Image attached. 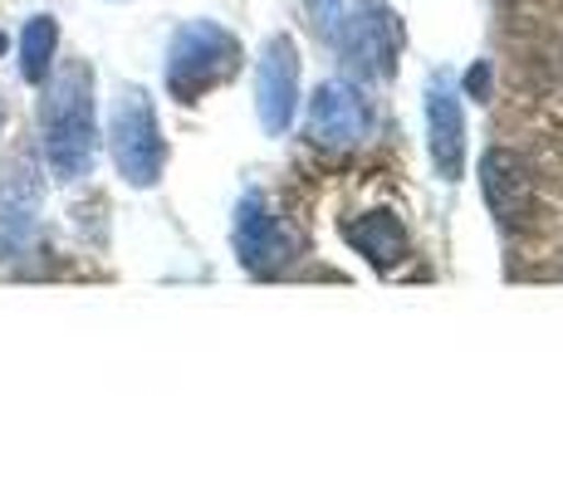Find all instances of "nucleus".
<instances>
[{"label":"nucleus","mask_w":563,"mask_h":489,"mask_svg":"<svg viewBox=\"0 0 563 489\" xmlns=\"http://www.w3.org/2000/svg\"><path fill=\"white\" fill-rule=\"evenodd\" d=\"M475 177H481L485 205H490L495 221L510 225V231L529 221V211H534V171L515 147H490L481 157V167H475Z\"/></svg>","instance_id":"9d476101"},{"label":"nucleus","mask_w":563,"mask_h":489,"mask_svg":"<svg viewBox=\"0 0 563 489\" xmlns=\"http://www.w3.org/2000/svg\"><path fill=\"white\" fill-rule=\"evenodd\" d=\"M231 245L241 255L245 275L255 279H275L295 265L299 245L289 235V225L275 215V205L265 201L260 191H245L241 205H235V221H231Z\"/></svg>","instance_id":"0eeeda50"},{"label":"nucleus","mask_w":563,"mask_h":489,"mask_svg":"<svg viewBox=\"0 0 563 489\" xmlns=\"http://www.w3.org/2000/svg\"><path fill=\"white\" fill-rule=\"evenodd\" d=\"M40 152L54 181H84L99 162V108H93V69L84 59L54 64L40 98Z\"/></svg>","instance_id":"f257e3e1"},{"label":"nucleus","mask_w":563,"mask_h":489,"mask_svg":"<svg viewBox=\"0 0 563 489\" xmlns=\"http://www.w3.org/2000/svg\"><path fill=\"white\" fill-rule=\"evenodd\" d=\"M255 113L269 137H285L299 113V49L289 35H269L255 69Z\"/></svg>","instance_id":"6e6552de"},{"label":"nucleus","mask_w":563,"mask_h":489,"mask_svg":"<svg viewBox=\"0 0 563 489\" xmlns=\"http://www.w3.org/2000/svg\"><path fill=\"white\" fill-rule=\"evenodd\" d=\"M5 123H10V103H5V93H0V137H5Z\"/></svg>","instance_id":"2eb2a0df"},{"label":"nucleus","mask_w":563,"mask_h":489,"mask_svg":"<svg viewBox=\"0 0 563 489\" xmlns=\"http://www.w3.org/2000/svg\"><path fill=\"white\" fill-rule=\"evenodd\" d=\"M59 59V20L54 15H30L20 30V79L45 84Z\"/></svg>","instance_id":"f8f14e48"},{"label":"nucleus","mask_w":563,"mask_h":489,"mask_svg":"<svg viewBox=\"0 0 563 489\" xmlns=\"http://www.w3.org/2000/svg\"><path fill=\"white\" fill-rule=\"evenodd\" d=\"M461 98H475V103H485L490 98V64H471L465 69V79H461Z\"/></svg>","instance_id":"ddd939ff"},{"label":"nucleus","mask_w":563,"mask_h":489,"mask_svg":"<svg viewBox=\"0 0 563 489\" xmlns=\"http://www.w3.org/2000/svg\"><path fill=\"white\" fill-rule=\"evenodd\" d=\"M5 49H10V40H5V30H0V59H5Z\"/></svg>","instance_id":"dca6fc26"},{"label":"nucleus","mask_w":563,"mask_h":489,"mask_svg":"<svg viewBox=\"0 0 563 489\" xmlns=\"http://www.w3.org/2000/svg\"><path fill=\"white\" fill-rule=\"evenodd\" d=\"M305 5H309L313 25H319L323 35L333 40V30H339V20H343V0H305Z\"/></svg>","instance_id":"4468645a"},{"label":"nucleus","mask_w":563,"mask_h":489,"mask_svg":"<svg viewBox=\"0 0 563 489\" xmlns=\"http://www.w3.org/2000/svg\"><path fill=\"white\" fill-rule=\"evenodd\" d=\"M305 137L319 152L349 157V152H358L373 137V103H367L353 79H323L309 98Z\"/></svg>","instance_id":"39448f33"},{"label":"nucleus","mask_w":563,"mask_h":489,"mask_svg":"<svg viewBox=\"0 0 563 489\" xmlns=\"http://www.w3.org/2000/svg\"><path fill=\"white\" fill-rule=\"evenodd\" d=\"M40 205H45V171L35 152L20 147L0 162V265L30 249L40 231Z\"/></svg>","instance_id":"423d86ee"},{"label":"nucleus","mask_w":563,"mask_h":489,"mask_svg":"<svg viewBox=\"0 0 563 489\" xmlns=\"http://www.w3.org/2000/svg\"><path fill=\"white\" fill-rule=\"evenodd\" d=\"M427 152L441 181L465 177V108H461V84L451 74H431L427 79Z\"/></svg>","instance_id":"1a4fd4ad"},{"label":"nucleus","mask_w":563,"mask_h":489,"mask_svg":"<svg viewBox=\"0 0 563 489\" xmlns=\"http://www.w3.org/2000/svg\"><path fill=\"white\" fill-rule=\"evenodd\" d=\"M333 45L358 79L387 84L397 74V54H402V25L387 10V0H349L339 30H333Z\"/></svg>","instance_id":"20e7f679"},{"label":"nucleus","mask_w":563,"mask_h":489,"mask_svg":"<svg viewBox=\"0 0 563 489\" xmlns=\"http://www.w3.org/2000/svg\"><path fill=\"white\" fill-rule=\"evenodd\" d=\"M343 241L353 255H363V265H373L377 275H393L411 259V235L402 225V215L393 211H363L343 225Z\"/></svg>","instance_id":"9b49d317"},{"label":"nucleus","mask_w":563,"mask_h":489,"mask_svg":"<svg viewBox=\"0 0 563 489\" xmlns=\"http://www.w3.org/2000/svg\"><path fill=\"white\" fill-rule=\"evenodd\" d=\"M108 152H113V167L128 187L147 191L167 171V137H162L157 108L137 84H123L108 108Z\"/></svg>","instance_id":"7ed1b4c3"},{"label":"nucleus","mask_w":563,"mask_h":489,"mask_svg":"<svg viewBox=\"0 0 563 489\" xmlns=\"http://www.w3.org/2000/svg\"><path fill=\"white\" fill-rule=\"evenodd\" d=\"M241 40L216 20H187L167 40V89L177 103H201L211 89L235 79L241 69Z\"/></svg>","instance_id":"f03ea898"}]
</instances>
